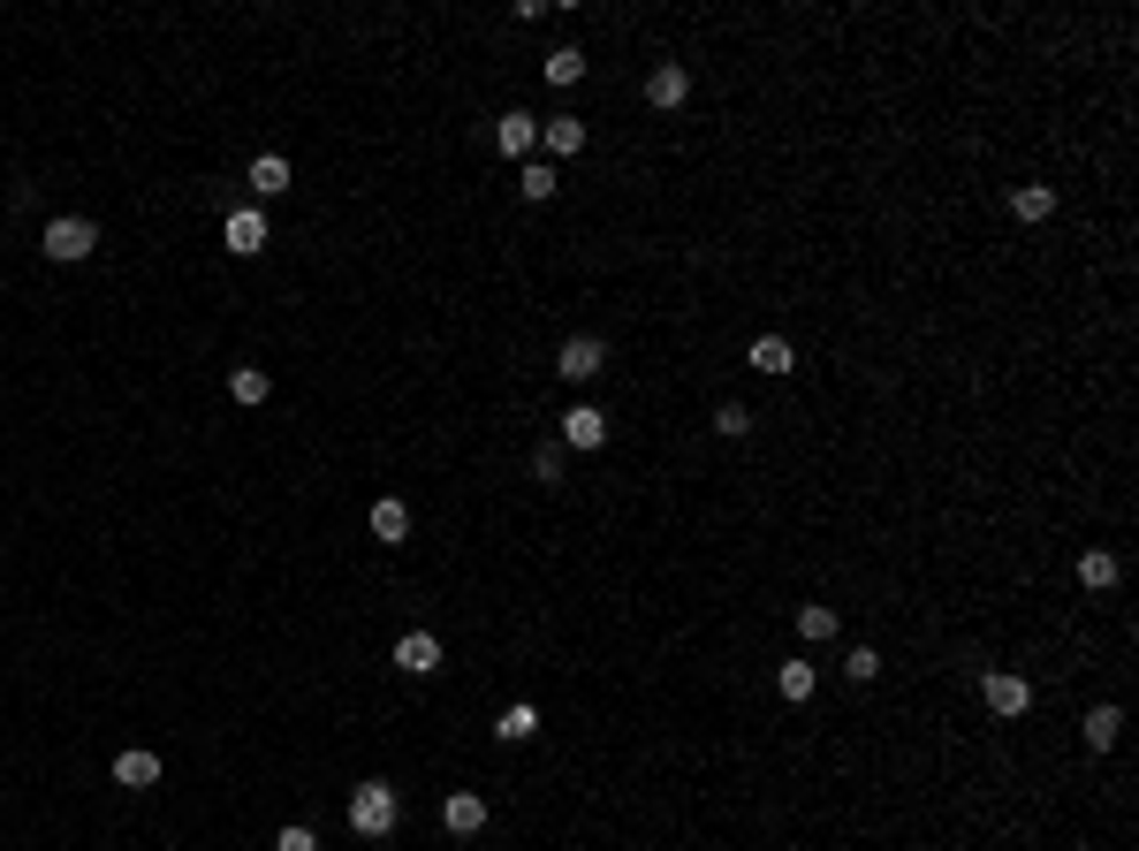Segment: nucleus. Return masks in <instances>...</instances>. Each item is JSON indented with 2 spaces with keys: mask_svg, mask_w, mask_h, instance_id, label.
<instances>
[{
  "mask_svg": "<svg viewBox=\"0 0 1139 851\" xmlns=\"http://www.w3.org/2000/svg\"><path fill=\"white\" fill-rule=\"evenodd\" d=\"M745 426H753V411H745V403H721V411H715V433H729V441H737Z\"/></svg>",
  "mask_w": 1139,
  "mask_h": 851,
  "instance_id": "nucleus-27",
  "label": "nucleus"
},
{
  "mask_svg": "<svg viewBox=\"0 0 1139 851\" xmlns=\"http://www.w3.org/2000/svg\"><path fill=\"white\" fill-rule=\"evenodd\" d=\"M798 638H813V646H821V638H836V608L805 600V608H798Z\"/></svg>",
  "mask_w": 1139,
  "mask_h": 851,
  "instance_id": "nucleus-24",
  "label": "nucleus"
},
{
  "mask_svg": "<svg viewBox=\"0 0 1139 851\" xmlns=\"http://www.w3.org/2000/svg\"><path fill=\"white\" fill-rule=\"evenodd\" d=\"M274 851H320V837H312V829H304V821H289V829H282V837H274Z\"/></svg>",
  "mask_w": 1139,
  "mask_h": 851,
  "instance_id": "nucleus-28",
  "label": "nucleus"
},
{
  "mask_svg": "<svg viewBox=\"0 0 1139 851\" xmlns=\"http://www.w3.org/2000/svg\"><path fill=\"white\" fill-rule=\"evenodd\" d=\"M228 395H236L244 411H258V403L274 395V381H266V365H228Z\"/></svg>",
  "mask_w": 1139,
  "mask_h": 851,
  "instance_id": "nucleus-15",
  "label": "nucleus"
},
{
  "mask_svg": "<svg viewBox=\"0 0 1139 851\" xmlns=\"http://www.w3.org/2000/svg\"><path fill=\"white\" fill-rule=\"evenodd\" d=\"M517 198H524V206H548L554 198V160H524V168H517Z\"/></svg>",
  "mask_w": 1139,
  "mask_h": 851,
  "instance_id": "nucleus-17",
  "label": "nucleus"
},
{
  "mask_svg": "<svg viewBox=\"0 0 1139 851\" xmlns=\"http://www.w3.org/2000/svg\"><path fill=\"white\" fill-rule=\"evenodd\" d=\"M980 700H988V715H1003V723H1018V715L1033 707V684L1018 677V669H988V677H980Z\"/></svg>",
  "mask_w": 1139,
  "mask_h": 851,
  "instance_id": "nucleus-4",
  "label": "nucleus"
},
{
  "mask_svg": "<svg viewBox=\"0 0 1139 851\" xmlns=\"http://www.w3.org/2000/svg\"><path fill=\"white\" fill-rule=\"evenodd\" d=\"M775 692H783L791 707H798V700H813V662H798V654H791V662L775 669Z\"/></svg>",
  "mask_w": 1139,
  "mask_h": 851,
  "instance_id": "nucleus-22",
  "label": "nucleus"
},
{
  "mask_svg": "<svg viewBox=\"0 0 1139 851\" xmlns=\"http://www.w3.org/2000/svg\"><path fill=\"white\" fill-rule=\"evenodd\" d=\"M494 145H502L509 160H532V153H540V115H524V107H509L502 123H494Z\"/></svg>",
  "mask_w": 1139,
  "mask_h": 851,
  "instance_id": "nucleus-7",
  "label": "nucleus"
},
{
  "mask_svg": "<svg viewBox=\"0 0 1139 851\" xmlns=\"http://www.w3.org/2000/svg\"><path fill=\"white\" fill-rule=\"evenodd\" d=\"M395 821H403V799H395L387 783H357V791H350V829H357L365 844L395 837Z\"/></svg>",
  "mask_w": 1139,
  "mask_h": 851,
  "instance_id": "nucleus-1",
  "label": "nucleus"
},
{
  "mask_svg": "<svg viewBox=\"0 0 1139 851\" xmlns=\"http://www.w3.org/2000/svg\"><path fill=\"white\" fill-rule=\"evenodd\" d=\"M1117 578H1125V570H1117V555H1109V548H1087V555H1079V586H1087V594H1109Z\"/></svg>",
  "mask_w": 1139,
  "mask_h": 851,
  "instance_id": "nucleus-16",
  "label": "nucleus"
},
{
  "mask_svg": "<svg viewBox=\"0 0 1139 851\" xmlns=\"http://www.w3.org/2000/svg\"><path fill=\"white\" fill-rule=\"evenodd\" d=\"M684 99H691V69H684V61H654V69H646V107L676 115Z\"/></svg>",
  "mask_w": 1139,
  "mask_h": 851,
  "instance_id": "nucleus-5",
  "label": "nucleus"
},
{
  "mask_svg": "<svg viewBox=\"0 0 1139 851\" xmlns=\"http://www.w3.org/2000/svg\"><path fill=\"white\" fill-rule=\"evenodd\" d=\"M494 737H502V745H524V737H540V707H532V700H517V707H502V723H494Z\"/></svg>",
  "mask_w": 1139,
  "mask_h": 851,
  "instance_id": "nucleus-18",
  "label": "nucleus"
},
{
  "mask_svg": "<svg viewBox=\"0 0 1139 851\" xmlns=\"http://www.w3.org/2000/svg\"><path fill=\"white\" fill-rule=\"evenodd\" d=\"M532 471L554 487V479H562V441H540V449H532Z\"/></svg>",
  "mask_w": 1139,
  "mask_h": 851,
  "instance_id": "nucleus-26",
  "label": "nucleus"
},
{
  "mask_svg": "<svg viewBox=\"0 0 1139 851\" xmlns=\"http://www.w3.org/2000/svg\"><path fill=\"white\" fill-rule=\"evenodd\" d=\"M365 525H373L380 548H403V540H411V502H403V495H380L373 510H365Z\"/></svg>",
  "mask_w": 1139,
  "mask_h": 851,
  "instance_id": "nucleus-8",
  "label": "nucleus"
},
{
  "mask_svg": "<svg viewBox=\"0 0 1139 851\" xmlns=\"http://www.w3.org/2000/svg\"><path fill=\"white\" fill-rule=\"evenodd\" d=\"M554 373H562L570 388L600 381V373H608V342H600V335H570V342H562V358H554Z\"/></svg>",
  "mask_w": 1139,
  "mask_h": 851,
  "instance_id": "nucleus-3",
  "label": "nucleus"
},
{
  "mask_svg": "<svg viewBox=\"0 0 1139 851\" xmlns=\"http://www.w3.org/2000/svg\"><path fill=\"white\" fill-rule=\"evenodd\" d=\"M441 829H449V837H479V829H487V799H479V791H449Z\"/></svg>",
  "mask_w": 1139,
  "mask_h": 851,
  "instance_id": "nucleus-11",
  "label": "nucleus"
},
{
  "mask_svg": "<svg viewBox=\"0 0 1139 851\" xmlns=\"http://www.w3.org/2000/svg\"><path fill=\"white\" fill-rule=\"evenodd\" d=\"M562 449H608V411L600 403H578L562 419Z\"/></svg>",
  "mask_w": 1139,
  "mask_h": 851,
  "instance_id": "nucleus-9",
  "label": "nucleus"
},
{
  "mask_svg": "<svg viewBox=\"0 0 1139 851\" xmlns=\"http://www.w3.org/2000/svg\"><path fill=\"white\" fill-rule=\"evenodd\" d=\"M1011 213H1018V221H1049L1055 190H1049V183H1011Z\"/></svg>",
  "mask_w": 1139,
  "mask_h": 851,
  "instance_id": "nucleus-19",
  "label": "nucleus"
},
{
  "mask_svg": "<svg viewBox=\"0 0 1139 851\" xmlns=\"http://www.w3.org/2000/svg\"><path fill=\"white\" fill-rule=\"evenodd\" d=\"M745 358H753V373H767V381H783V373L798 365V350H791V335H759L753 350H745Z\"/></svg>",
  "mask_w": 1139,
  "mask_h": 851,
  "instance_id": "nucleus-13",
  "label": "nucleus"
},
{
  "mask_svg": "<svg viewBox=\"0 0 1139 851\" xmlns=\"http://www.w3.org/2000/svg\"><path fill=\"white\" fill-rule=\"evenodd\" d=\"M39 252L53 258V266H77V258H91V252H99V228H91L85 213H61V221H46Z\"/></svg>",
  "mask_w": 1139,
  "mask_h": 851,
  "instance_id": "nucleus-2",
  "label": "nucleus"
},
{
  "mask_svg": "<svg viewBox=\"0 0 1139 851\" xmlns=\"http://www.w3.org/2000/svg\"><path fill=\"white\" fill-rule=\"evenodd\" d=\"M540 145H548V160H570V153H586V123L578 115H548L540 123Z\"/></svg>",
  "mask_w": 1139,
  "mask_h": 851,
  "instance_id": "nucleus-12",
  "label": "nucleus"
},
{
  "mask_svg": "<svg viewBox=\"0 0 1139 851\" xmlns=\"http://www.w3.org/2000/svg\"><path fill=\"white\" fill-rule=\"evenodd\" d=\"M1117 730H1125V707H1094L1079 737H1087V753H1109V745H1117Z\"/></svg>",
  "mask_w": 1139,
  "mask_h": 851,
  "instance_id": "nucleus-21",
  "label": "nucleus"
},
{
  "mask_svg": "<svg viewBox=\"0 0 1139 851\" xmlns=\"http://www.w3.org/2000/svg\"><path fill=\"white\" fill-rule=\"evenodd\" d=\"M115 783H122V791H153V783H160V753H137V745L115 753Z\"/></svg>",
  "mask_w": 1139,
  "mask_h": 851,
  "instance_id": "nucleus-14",
  "label": "nucleus"
},
{
  "mask_svg": "<svg viewBox=\"0 0 1139 851\" xmlns=\"http://www.w3.org/2000/svg\"><path fill=\"white\" fill-rule=\"evenodd\" d=\"M844 669H851V684H874V677H882V654H874V646H851Z\"/></svg>",
  "mask_w": 1139,
  "mask_h": 851,
  "instance_id": "nucleus-25",
  "label": "nucleus"
},
{
  "mask_svg": "<svg viewBox=\"0 0 1139 851\" xmlns=\"http://www.w3.org/2000/svg\"><path fill=\"white\" fill-rule=\"evenodd\" d=\"M220 244H228L236 258H258V252H266V213H258V206H236L228 221H220Z\"/></svg>",
  "mask_w": 1139,
  "mask_h": 851,
  "instance_id": "nucleus-6",
  "label": "nucleus"
},
{
  "mask_svg": "<svg viewBox=\"0 0 1139 851\" xmlns=\"http://www.w3.org/2000/svg\"><path fill=\"white\" fill-rule=\"evenodd\" d=\"M252 190H258V198H282V190H289V160H282V153H258V160H252Z\"/></svg>",
  "mask_w": 1139,
  "mask_h": 851,
  "instance_id": "nucleus-20",
  "label": "nucleus"
},
{
  "mask_svg": "<svg viewBox=\"0 0 1139 851\" xmlns=\"http://www.w3.org/2000/svg\"><path fill=\"white\" fill-rule=\"evenodd\" d=\"M548 85H586V53L578 46H554L548 53Z\"/></svg>",
  "mask_w": 1139,
  "mask_h": 851,
  "instance_id": "nucleus-23",
  "label": "nucleus"
},
{
  "mask_svg": "<svg viewBox=\"0 0 1139 851\" xmlns=\"http://www.w3.org/2000/svg\"><path fill=\"white\" fill-rule=\"evenodd\" d=\"M395 669L433 677V669H441V638H433V632H403V638H395Z\"/></svg>",
  "mask_w": 1139,
  "mask_h": 851,
  "instance_id": "nucleus-10",
  "label": "nucleus"
}]
</instances>
